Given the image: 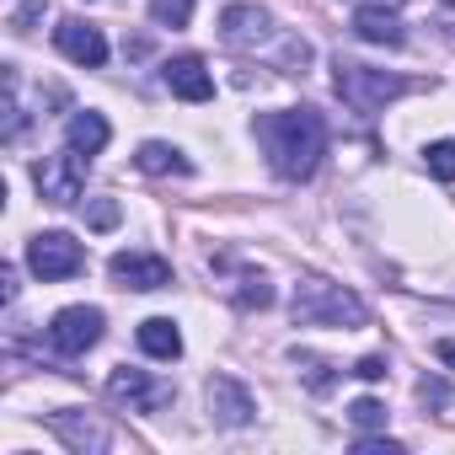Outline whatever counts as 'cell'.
Segmentation results:
<instances>
[{
	"label": "cell",
	"instance_id": "25",
	"mask_svg": "<svg viewBox=\"0 0 455 455\" xmlns=\"http://www.w3.org/2000/svg\"><path fill=\"white\" fill-rule=\"evenodd\" d=\"M354 375H359V380H386V359H380V354H370V359H359V364H354Z\"/></svg>",
	"mask_w": 455,
	"mask_h": 455
},
{
	"label": "cell",
	"instance_id": "28",
	"mask_svg": "<svg viewBox=\"0 0 455 455\" xmlns=\"http://www.w3.org/2000/svg\"><path fill=\"white\" fill-rule=\"evenodd\" d=\"M0 279H6V290H0V295H6V306L17 300V263H6V274H0Z\"/></svg>",
	"mask_w": 455,
	"mask_h": 455
},
{
	"label": "cell",
	"instance_id": "4",
	"mask_svg": "<svg viewBox=\"0 0 455 455\" xmlns=\"http://www.w3.org/2000/svg\"><path fill=\"white\" fill-rule=\"evenodd\" d=\"M332 86H338V97H343L354 113H380L386 102H396V97L407 92L402 76H391V70H370V65H354V60H338Z\"/></svg>",
	"mask_w": 455,
	"mask_h": 455
},
{
	"label": "cell",
	"instance_id": "20",
	"mask_svg": "<svg viewBox=\"0 0 455 455\" xmlns=\"http://www.w3.org/2000/svg\"><path fill=\"white\" fill-rule=\"evenodd\" d=\"M423 161H428V172H434L439 182H455V140H434V145L423 150Z\"/></svg>",
	"mask_w": 455,
	"mask_h": 455
},
{
	"label": "cell",
	"instance_id": "9",
	"mask_svg": "<svg viewBox=\"0 0 455 455\" xmlns=\"http://www.w3.org/2000/svg\"><path fill=\"white\" fill-rule=\"evenodd\" d=\"M204 396H209V418H214L220 428H247V423L258 418V402H252V391H247L236 375H209Z\"/></svg>",
	"mask_w": 455,
	"mask_h": 455
},
{
	"label": "cell",
	"instance_id": "22",
	"mask_svg": "<svg viewBox=\"0 0 455 455\" xmlns=\"http://www.w3.org/2000/svg\"><path fill=\"white\" fill-rule=\"evenodd\" d=\"M86 225H92V231H113V225H118V204L113 198H97L86 209Z\"/></svg>",
	"mask_w": 455,
	"mask_h": 455
},
{
	"label": "cell",
	"instance_id": "13",
	"mask_svg": "<svg viewBox=\"0 0 455 455\" xmlns=\"http://www.w3.org/2000/svg\"><path fill=\"white\" fill-rule=\"evenodd\" d=\"M49 423H54V434H60L70 450H81V455H86V450H92V455L113 450V428H102V423H92V418H76L70 407H65V412H54Z\"/></svg>",
	"mask_w": 455,
	"mask_h": 455
},
{
	"label": "cell",
	"instance_id": "1",
	"mask_svg": "<svg viewBox=\"0 0 455 455\" xmlns=\"http://www.w3.org/2000/svg\"><path fill=\"white\" fill-rule=\"evenodd\" d=\"M258 145L268 156V166L284 182H306L316 177L322 156H327V118L316 108H284V113H263L258 118Z\"/></svg>",
	"mask_w": 455,
	"mask_h": 455
},
{
	"label": "cell",
	"instance_id": "19",
	"mask_svg": "<svg viewBox=\"0 0 455 455\" xmlns=\"http://www.w3.org/2000/svg\"><path fill=\"white\" fill-rule=\"evenodd\" d=\"M236 300L252 311H263V306H274V284H268V274H242V290H236Z\"/></svg>",
	"mask_w": 455,
	"mask_h": 455
},
{
	"label": "cell",
	"instance_id": "17",
	"mask_svg": "<svg viewBox=\"0 0 455 455\" xmlns=\"http://www.w3.org/2000/svg\"><path fill=\"white\" fill-rule=\"evenodd\" d=\"M140 348H145L150 359H177V354H182V332H177V322H172V316H150V322H140Z\"/></svg>",
	"mask_w": 455,
	"mask_h": 455
},
{
	"label": "cell",
	"instance_id": "3",
	"mask_svg": "<svg viewBox=\"0 0 455 455\" xmlns=\"http://www.w3.org/2000/svg\"><path fill=\"white\" fill-rule=\"evenodd\" d=\"M290 316H295V327H364L370 322V311L354 290H343L332 279H316V274L295 284Z\"/></svg>",
	"mask_w": 455,
	"mask_h": 455
},
{
	"label": "cell",
	"instance_id": "10",
	"mask_svg": "<svg viewBox=\"0 0 455 455\" xmlns=\"http://www.w3.org/2000/svg\"><path fill=\"white\" fill-rule=\"evenodd\" d=\"M54 49L70 60V65H86V70H102L108 65V38L86 22V17H65L54 28Z\"/></svg>",
	"mask_w": 455,
	"mask_h": 455
},
{
	"label": "cell",
	"instance_id": "12",
	"mask_svg": "<svg viewBox=\"0 0 455 455\" xmlns=\"http://www.w3.org/2000/svg\"><path fill=\"white\" fill-rule=\"evenodd\" d=\"M161 81H166V92L182 97V102H209V97H214V76L204 70L198 54H177V60H166V65H161Z\"/></svg>",
	"mask_w": 455,
	"mask_h": 455
},
{
	"label": "cell",
	"instance_id": "15",
	"mask_svg": "<svg viewBox=\"0 0 455 455\" xmlns=\"http://www.w3.org/2000/svg\"><path fill=\"white\" fill-rule=\"evenodd\" d=\"M134 166L150 172V177H188V172H193V161H188L177 145H166V140H145L140 156H134Z\"/></svg>",
	"mask_w": 455,
	"mask_h": 455
},
{
	"label": "cell",
	"instance_id": "24",
	"mask_svg": "<svg viewBox=\"0 0 455 455\" xmlns=\"http://www.w3.org/2000/svg\"><path fill=\"white\" fill-rule=\"evenodd\" d=\"M300 364H306V375H311V391H327V386H332V375H327V364H322V359L300 354Z\"/></svg>",
	"mask_w": 455,
	"mask_h": 455
},
{
	"label": "cell",
	"instance_id": "16",
	"mask_svg": "<svg viewBox=\"0 0 455 455\" xmlns=\"http://www.w3.org/2000/svg\"><path fill=\"white\" fill-rule=\"evenodd\" d=\"M354 33H359L364 44H386V49L402 44V22H396V12H380V6H359V12H354Z\"/></svg>",
	"mask_w": 455,
	"mask_h": 455
},
{
	"label": "cell",
	"instance_id": "7",
	"mask_svg": "<svg viewBox=\"0 0 455 455\" xmlns=\"http://www.w3.org/2000/svg\"><path fill=\"white\" fill-rule=\"evenodd\" d=\"M102 327H108V316H102L97 306H65V311L49 322V343H54V354L81 359L86 348L102 343Z\"/></svg>",
	"mask_w": 455,
	"mask_h": 455
},
{
	"label": "cell",
	"instance_id": "26",
	"mask_svg": "<svg viewBox=\"0 0 455 455\" xmlns=\"http://www.w3.org/2000/svg\"><path fill=\"white\" fill-rule=\"evenodd\" d=\"M354 450H359V455H402V444H396V439H359Z\"/></svg>",
	"mask_w": 455,
	"mask_h": 455
},
{
	"label": "cell",
	"instance_id": "14",
	"mask_svg": "<svg viewBox=\"0 0 455 455\" xmlns=\"http://www.w3.org/2000/svg\"><path fill=\"white\" fill-rule=\"evenodd\" d=\"M108 140H113V129H108V118L102 113H70V124H65V145L70 150H81V156H102L108 150Z\"/></svg>",
	"mask_w": 455,
	"mask_h": 455
},
{
	"label": "cell",
	"instance_id": "6",
	"mask_svg": "<svg viewBox=\"0 0 455 455\" xmlns=\"http://www.w3.org/2000/svg\"><path fill=\"white\" fill-rule=\"evenodd\" d=\"M86 166H92V156H81V150H60V156H44L38 161V172H33V182H38V193L49 198V204H76L81 198V188H86Z\"/></svg>",
	"mask_w": 455,
	"mask_h": 455
},
{
	"label": "cell",
	"instance_id": "11",
	"mask_svg": "<svg viewBox=\"0 0 455 455\" xmlns=\"http://www.w3.org/2000/svg\"><path fill=\"white\" fill-rule=\"evenodd\" d=\"M108 274H113L118 290H166L172 284L166 258H150V252H113Z\"/></svg>",
	"mask_w": 455,
	"mask_h": 455
},
{
	"label": "cell",
	"instance_id": "2",
	"mask_svg": "<svg viewBox=\"0 0 455 455\" xmlns=\"http://www.w3.org/2000/svg\"><path fill=\"white\" fill-rule=\"evenodd\" d=\"M220 38L231 44V49H242V54H268L290 76H306V65H311V44L295 38V33H284L263 6H225Z\"/></svg>",
	"mask_w": 455,
	"mask_h": 455
},
{
	"label": "cell",
	"instance_id": "30",
	"mask_svg": "<svg viewBox=\"0 0 455 455\" xmlns=\"http://www.w3.org/2000/svg\"><path fill=\"white\" fill-rule=\"evenodd\" d=\"M444 6H450V12H455V0H444Z\"/></svg>",
	"mask_w": 455,
	"mask_h": 455
},
{
	"label": "cell",
	"instance_id": "8",
	"mask_svg": "<svg viewBox=\"0 0 455 455\" xmlns=\"http://www.w3.org/2000/svg\"><path fill=\"white\" fill-rule=\"evenodd\" d=\"M108 396L113 402H124L129 412H161V407H172V380H156V375H145V370H129V364H118L113 375H108Z\"/></svg>",
	"mask_w": 455,
	"mask_h": 455
},
{
	"label": "cell",
	"instance_id": "27",
	"mask_svg": "<svg viewBox=\"0 0 455 455\" xmlns=\"http://www.w3.org/2000/svg\"><path fill=\"white\" fill-rule=\"evenodd\" d=\"M418 396H423V402H434V407H444L450 386H444V380H423V386H418Z\"/></svg>",
	"mask_w": 455,
	"mask_h": 455
},
{
	"label": "cell",
	"instance_id": "23",
	"mask_svg": "<svg viewBox=\"0 0 455 455\" xmlns=\"http://www.w3.org/2000/svg\"><path fill=\"white\" fill-rule=\"evenodd\" d=\"M44 12H49V6H44V0H22V12L12 17V28H17V33H33V22H38Z\"/></svg>",
	"mask_w": 455,
	"mask_h": 455
},
{
	"label": "cell",
	"instance_id": "21",
	"mask_svg": "<svg viewBox=\"0 0 455 455\" xmlns=\"http://www.w3.org/2000/svg\"><path fill=\"white\" fill-rule=\"evenodd\" d=\"M348 418H354L359 428H380V423H386V407H380L375 396H359V402L348 407Z\"/></svg>",
	"mask_w": 455,
	"mask_h": 455
},
{
	"label": "cell",
	"instance_id": "5",
	"mask_svg": "<svg viewBox=\"0 0 455 455\" xmlns=\"http://www.w3.org/2000/svg\"><path fill=\"white\" fill-rule=\"evenodd\" d=\"M28 268H33L44 284H60V279H76V274L86 268V252H81L76 236H65V231H44V236L28 242Z\"/></svg>",
	"mask_w": 455,
	"mask_h": 455
},
{
	"label": "cell",
	"instance_id": "29",
	"mask_svg": "<svg viewBox=\"0 0 455 455\" xmlns=\"http://www.w3.org/2000/svg\"><path fill=\"white\" fill-rule=\"evenodd\" d=\"M434 354H439L444 364H455V338H439V343H434Z\"/></svg>",
	"mask_w": 455,
	"mask_h": 455
},
{
	"label": "cell",
	"instance_id": "18",
	"mask_svg": "<svg viewBox=\"0 0 455 455\" xmlns=\"http://www.w3.org/2000/svg\"><path fill=\"white\" fill-rule=\"evenodd\" d=\"M193 0H150V22L156 28H188Z\"/></svg>",
	"mask_w": 455,
	"mask_h": 455
}]
</instances>
